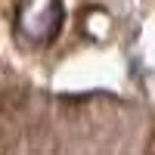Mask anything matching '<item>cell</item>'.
<instances>
[{
  "label": "cell",
  "mask_w": 155,
  "mask_h": 155,
  "mask_svg": "<svg viewBox=\"0 0 155 155\" xmlns=\"http://www.w3.org/2000/svg\"><path fill=\"white\" fill-rule=\"evenodd\" d=\"M59 25H62L59 0H31V3L19 12V28L28 37H34V41H50V37H56Z\"/></svg>",
  "instance_id": "cell-1"
}]
</instances>
